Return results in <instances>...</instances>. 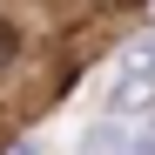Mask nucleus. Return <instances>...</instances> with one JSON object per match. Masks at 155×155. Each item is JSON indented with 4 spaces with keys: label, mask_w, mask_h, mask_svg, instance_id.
I'll use <instances>...</instances> for the list:
<instances>
[{
    "label": "nucleus",
    "mask_w": 155,
    "mask_h": 155,
    "mask_svg": "<svg viewBox=\"0 0 155 155\" xmlns=\"http://www.w3.org/2000/svg\"><path fill=\"white\" fill-rule=\"evenodd\" d=\"M20 47H27V34H20L14 20H0V74H7V68L20 61Z\"/></svg>",
    "instance_id": "7ed1b4c3"
},
{
    "label": "nucleus",
    "mask_w": 155,
    "mask_h": 155,
    "mask_svg": "<svg viewBox=\"0 0 155 155\" xmlns=\"http://www.w3.org/2000/svg\"><path fill=\"white\" fill-rule=\"evenodd\" d=\"M148 128H135V115H101L88 135H81V155H135Z\"/></svg>",
    "instance_id": "f03ea898"
},
{
    "label": "nucleus",
    "mask_w": 155,
    "mask_h": 155,
    "mask_svg": "<svg viewBox=\"0 0 155 155\" xmlns=\"http://www.w3.org/2000/svg\"><path fill=\"white\" fill-rule=\"evenodd\" d=\"M135 155H155V135H142V148H135Z\"/></svg>",
    "instance_id": "20e7f679"
},
{
    "label": "nucleus",
    "mask_w": 155,
    "mask_h": 155,
    "mask_svg": "<svg viewBox=\"0 0 155 155\" xmlns=\"http://www.w3.org/2000/svg\"><path fill=\"white\" fill-rule=\"evenodd\" d=\"M148 94H155V34L128 41L121 54H115V74H108V115H135Z\"/></svg>",
    "instance_id": "f257e3e1"
}]
</instances>
